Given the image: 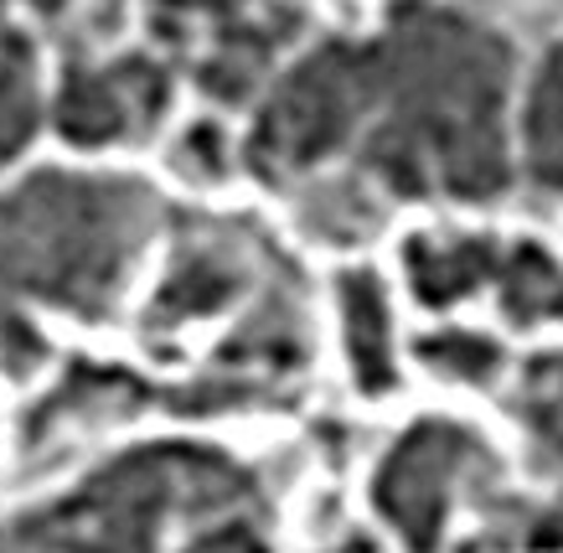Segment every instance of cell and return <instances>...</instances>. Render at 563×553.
Here are the masks:
<instances>
[{
    "label": "cell",
    "mask_w": 563,
    "mask_h": 553,
    "mask_svg": "<svg viewBox=\"0 0 563 553\" xmlns=\"http://www.w3.org/2000/svg\"><path fill=\"white\" fill-rule=\"evenodd\" d=\"M373 135L362 161L393 191L492 197L507 181V42L444 5H398L388 32L362 47Z\"/></svg>",
    "instance_id": "6da1fadb"
},
{
    "label": "cell",
    "mask_w": 563,
    "mask_h": 553,
    "mask_svg": "<svg viewBox=\"0 0 563 553\" xmlns=\"http://www.w3.org/2000/svg\"><path fill=\"white\" fill-rule=\"evenodd\" d=\"M151 228V191L109 176H36L0 197V290L103 311Z\"/></svg>",
    "instance_id": "7a4b0ae2"
},
{
    "label": "cell",
    "mask_w": 563,
    "mask_h": 553,
    "mask_svg": "<svg viewBox=\"0 0 563 553\" xmlns=\"http://www.w3.org/2000/svg\"><path fill=\"white\" fill-rule=\"evenodd\" d=\"M362 93H367L362 47L331 42L321 53H310L264 104L258 130L249 140V161L269 181H285L325 161L362 124Z\"/></svg>",
    "instance_id": "3957f363"
},
{
    "label": "cell",
    "mask_w": 563,
    "mask_h": 553,
    "mask_svg": "<svg viewBox=\"0 0 563 553\" xmlns=\"http://www.w3.org/2000/svg\"><path fill=\"white\" fill-rule=\"evenodd\" d=\"M161 104H166L161 68L130 57L99 73H73L57 99V130L78 145H103V140H124L155 124Z\"/></svg>",
    "instance_id": "277c9868"
},
{
    "label": "cell",
    "mask_w": 563,
    "mask_h": 553,
    "mask_svg": "<svg viewBox=\"0 0 563 553\" xmlns=\"http://www.w3.org/2000/svg\"><path fill=\"white\" fill-rule=\"evenodd\" d=\"M455 450H461V434L429 424V430L409 434V445L398 450L388 461V471H383L377 497H383V507L393 518L404 522V533L413 543H429L434 528H440L444 482H450V466H455Z\"/></svg>",
    "instance_id": "5b68a950"
},
{
    "label": "cell",
    "mask_w": 563,
    "mask_h": 553,
    "mask_svg": "<svg viewBox=\"0 0 563 553\" xmlns=\"http://www.w3.org/2000/svg\"><path fill=\"white\" fill-rule=\"evenodd\" d=\"M528 161L532 176L563 191V47H553L548 68L538 73L528 109Z\"/></svg>",
    "instance_id": "8992f818"
},
{
    "label": "cell",
    "mask_w": 563,
    "mask_h": 553,
    "mask_svg": "<svg viewBox=\"0 0 563 553\" xmlns=\"http://www.w3.org/2000/svg\"><path fill=\"white\" fill-rule=\"evenodd\" d=\"M36 130L32 53L16 32H0V161L16 156Z\"/></svg>",
    "instance_id": "52a82bcc"
},
{
    "label": "cell",
    "mask_w": 563,
    "mask_h": 553,
    "mask_svg": "<svg viewBox=\"0 0 563 553\" xmlns=\"http://www.w3.org/2000/svg\"><path fill=\"white\" fill-rule=\"evenodd\" d=\"M346 321H352V357H357L362 388H388V331H383V295L367 275L346 279Z\"/></svg>",
    "instance_id": "ba28073f"
},
{
    "label": "cell",
    "mask_w": 563,
    "mask_h": 553,
    "mask_svg": "<svg viewBox=\"0 0 563 553\" xmlns=\"http://www.w3.org/2000/svg\"><path fill=\"white\" fill-rule=\"evenodd\" d=\"M492 248L481 243H450V248H413V275L424 285L429 300H450L455 290H465L476 275L492 269Z\"/></svg>",
    "instance_id": "9c48e42d"
}]
</instances>
